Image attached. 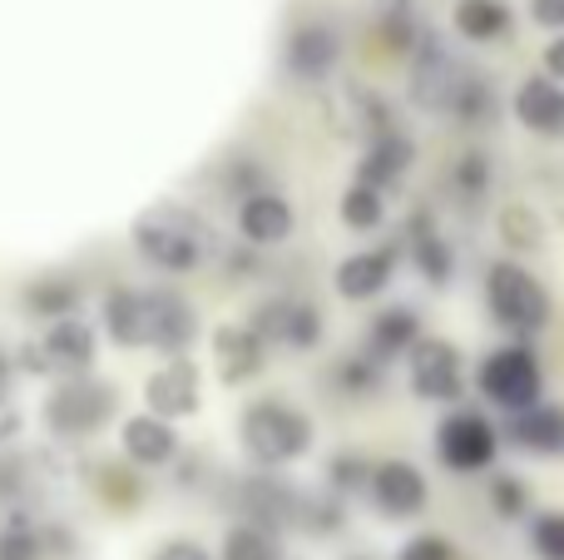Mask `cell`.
Returning a JSON list of instances; mask_svg holds the SVG:
<instances>
[{"instance_id":"1","label":"cell","mask_w":564,"mask_h":560,"mask_svg":"<svg viewBox=\"0 0 564 560\" xmlns=\"http://www.w3.org/2000/svg\"><path fill=\"white\" fill-rule=\"evenodd\" d=\"M129 238H134L139 258L154 263L159 273H194L198 263L214 248V228L204 224V214L184 204H154L129 224Z\"/></svg>"},{"instance_id":"2","label":"cell","mask_w":564,"mask_h":560,"mask_svg":"<svg viewBox=\"0 0 564 560\" xmlns=\"http://www.w3.org/2000/svg\"><path fill=\"white\" fill-rule=\"evenodd\" d=\"M486 308H490V323L500 333H510V343H530L555 317L550 288L525 263H516V258H496L486 268Z\"/></svg>"},{"instance_id":"3","label":"cell","mask_w":564,"mask_h":560,"mask_svg":"<svg viewBox=\"0 0 564 560\" xmlns=\"http://www.w3.org/2000/svg\"><path fill=\"white\" fill-rule=\"evenodd\" d=\"M238 437H243L248 462L263 466V472H278V466H292V462H302V456L312 452L317 427H312V417L302 412V407L268 397V402H253L243 412Z\"/></svg>"},{"instance_id":"4","label":"cell","mask_w":564,"mask_h":560,"mask_svg":"<svg viewBox=\"0 0 564 560\" xmlns=\"http://www.w3.org/2000/svg\"><path fill=\"white\" fill-rule=\"evenodd\" d=\"M476 392L506 417H520V412H530V407H540L545 402V367H540V353L530 343L490 347L476 367Z\"/></svg>"},{"instance_id":"5","label":"cell","mask_w":564,"mask_h":560,"mask_svg":"<svg viewBox=\"0 0 564 560\" xmlns=\"http://www.w3.org/2000/svg\"><path fill=\"white\" fill-rule=\"evenodd\" d=\"M115 407H119V392L109 383H99V377H89V373L65 377V383H55V392L45 397V427L59 442H85V437L105 432Z\"/></svg>"},{"instance_id":"6","label":"cell","mask_w":564,"mask_h":560,"mask_svg":"<svg viewBox=\"0 0 564 560\" xmlns=\"http://www.w3.org/2000/svg\"><path fill=\"white\" fill-rule=\"evenodd\" d=\"M500 456V427L476 407H451L436 422V462L456 476L496 472Z\"/></svg>"},{"instance_id":"7","label":"cell","mask_w":564,"mask_h":560,"mask_svg":"<svg viewBox=\"0 0 564 560\" xmlns=\"http://www.w3.org/2000/svg\"><path fill=\"white\" fill-rule=\"evenodd\" d=\"M95 353H99L95 327H89L85 317H59V323L45 327L40 343L20 347L15 367L30 377H55V383H65V377H85L89 367H95Z\"/></svg>"},{"instance_id":"8","label":"cell","mask_w":564,"mask_h":560,"mask_svg":"<svg viewBox=\"0 0 564 560\" xmlns=\"http://www.w3.org/2000/svg\"><path fill=\"white\" fill-rule=\"evenodd\" d=\"M406 377L421 402L460 407L466 397V367H460V347L451 337H421L406 353Z\"/></svg>"},{"instance_id":"9","label":"cell","mask_w":564,"mask_h":560,"mask_svg":"<svg viewBox=\"0 0 564 560\" xmlns=\"http://www.w3.org/2000/svg\"><path fill=\"white\" fill-rule=\"evenodd\" d=\"M460 79H466V65H460L436 35L421 40L416 55H411V79H406L411 105H416L421 115H446L456 89H460Z\"/></svg>"},{"instance_id":"10","label":"cell","mask_w":564,"mask_h":560,"mask_svg":"<svg viewBox=\"0 0 564 560\" xmlns=\"http://www.w3.org/2000/svg\"><path fill=\"white\" fill-rule=\"evenodd\" d=\"M253 327L268 347H288V353H312L322 343V313L307 298H268L253 308Z\"/></svg>"},{"instance_id":"11","label":"cell","mask_w":564,"mask_h":560,"mask_svg":"<svg viewBox=\"0 0 564 560\" xmlns=\"http://www.w3.org/2000/svg\"><path fill=\"white\" fill-rule=\"evenodd\" d=\"M327 125L337 129L341 139H357V144L367 149L371 139L391 134V129H397V119H391V105L377 95V89L347 79V85H337V89H332V99H327Z\"/></svg>"},{"instance_id":"12","label":"cell","mask_w":564,"mask_h":560,"mask_svg":"<svg viewBox=\"0 0 564 560\" xmlns=\"http://www.w3.org/2000/svg\"><path fill=\"white\" fill-rule=\"evenodd\" d=\"M282 65L297 85H327L341 65V35L327 20H302L292 25L288 45H282Z\"/></svg>"},{"instance_id":"13","label":"cell","mask_w":564,"mask_h":560,"mask_svg":"<svg viewBox=\"0 0 564 560\" xmlns=\"http://www.w3.org/2000/svg\"><path fill=\"white\" fill-rule=\"evenodd\" d=\"M367 496H371V506L381 511V521H416V516L426 511V502H431V482H426V472H421L416 462L391 456V462H377Z\"/></svg>"},{"instance_id":"14","label":"cell","mask_w":564,"mask_h":560,"mask_svg":"<svg viewBox=\"0 0 564 560\" xmlns=\"http://www.w3.org/2000/svg\"><path fill=\"white\" fill-rule=\"evenodd\" d=\"M144 402L154 417L178 422V417H194L204 402V377H198L194 357H169L164 367H154L144 383Z\"/></svg>"},{"instance_id":"15","label":"cell","mask_w":564,"mask_h":560,"mask_svg":"<svg viewBox=\"0 0 564 560\" xmlns=\"http://www.w3.org/2000/svg\"><path fill=\"white\" fill-rule=\"evenodd\" d=\"M401 254L411 258V268H416L431 288H451V278H456V248L441 234L431 208H411L406 234H401Z\"/></svg>"},{"instance_id":"16","label":"cell","mask_w":564,"mask_h":560,"mask_svg":"<svg viewBox=\"0 0 564 560\" xmlns=\"http://www.w3.org/2000/svg\"><path fill=\"white\" fill-rule=\"evenodd\" d=\"M397 268H401V244L357 248V254H347V258L337 263L332 283H337V293L347 298V303H371V298H381V293L391 288Z\"/></svg>"},{"instance_id":"17","label":"cell","mask_w":564,"mask_h":560,"mask_svg":"<svg viewBox=\"0 0 564 560\" xmlns=\"http://www.w3.org/2000/svg\"><path fill=\"white\" fill-rule=\"evenodd\" d=\"M510 115L520 119V129H530L535 139L560 144L564 139V85L550 75H525L510 95Z\"/></svg>"},{"instance_id":"18","label":"cell","mask_w":564,"mask_h":560,"mask_svg":"<svg viewBox=\"0 0 564 560\" xmlns=\"http://www.w3.org/2000/svg\"><path fill=\"white\" fill-rule=\"evenodd\" d=\"M194 337H198L194 303L184 293H174V288H154L149 293V347H159L169 357H184L194 347Z\"/></svg>"},{"instance_id":"19","label":"cell","mask_w":564,"mask_h":560,"mask_svg":"<svg viewBox=\"0 0 564 560\" xmlns=\"http://www.w3.org/2000/svg\"><path fill=\"white\" fill-rule=\"evenodd\" d=\"M268 353H273V347H268L248 323H224V327L214 333V367H218V383H228V387L253 383V377L268 367Z\"/></svg>"},{"instance_id":"20","label":"cell","mask_w":564,"mask_h":560,"mask_svg":"<svg viewBox=\"0 0 564 560\" xmlns=\"http://www.w3.org/2000/svg\"><path fill=\"white\" fill-rule=\"evenodd\" d=\"M238 506H243L248 526H263L273 536L282 526H297V516H302V496L282 476H248L243 492H238Z\"/></svg>"},{"instance_id":"21","label":"cell","mask_w":564,"mask_h":560,"mask_svg":"<svg viewBox=\"0 0 564 560\" xmlns=\"http://www.w3.org/2000/svg\"><path fill=\"white\" fill-rule=\"evenodd\" d=\"M119 446H124L129 466L154 472V466H169L178 456V432H174V422H164V417L134 412V417H124V427H119Z\"/></svg>"},{"instance_id":"22","label":"cell","mask_w":564,"mask_h":560,"mask_svg":"<svg viewBox=\"0 0 564 560\" xmlns=\"http://www.w3.org/2000/svg\"><path fill=\"white\" fill-rule=\"evenodd\" d=\"M411 164H416V139L406 134V129H391V134L371 139L367 149H361L357 159V184H371L387 194L391 184H401V179L411 174Z\"/></svg>"},{"instance_id":"23","label":"cell","mask_w":564,"mask_h":560,"mask_svg":"<svg viewBox=\"0 0 564 560\" xmlns=\"http://www.w3.org/2000/svg\"><path fill=\"white\" fill-rule=\"evenodd\" d=\"M292 224H297V214H292V204L278 194V189H263V194L238 204V234H243V244H253V248L288 244Z\"/></svg>"},{"instance_id":"24","label":"cell","mask_w":564,"mask_h":560,"mask_svg":"<svg viewBox=\"0 0 564 560\" xmlns=\"http://www.w3.org/2000/svg\"><path fill=\"white\" fill-rule=\"evenodd\" d=\"M506 437H510V446H520V452L555 462V456H564V407L540 402L520 417H506Z\"/></svg>"},{"instance_id":"25","label":"cell","mask_w":564,"mask_h":560,"mask_svg":"<svg viewBox=\"0 0 564 560\" xmlns=\"http://www.w3.org/2000/svg\"><path fill=\"white\" fill-rule=\"evenodd\" d=\"M421 337H426L421 333V313L416 308H406V303H397V308H381V313L371 317L367 347H361V353L377 357V363L387 367V363H397V357H406Z\"/></svg>"},{"instance_id":"26","label":"cell","mask_w":564,"mask_h":560,"mask_svg":"<svg viewBox=\"0 0 564 560\" xmlns=\"http://www.w3.org/2000/svg\"><path fill=\"white\" fill-rule=\"evenodd\" d=\"M451 25H456V35L470 40V45H500V40L516 30V10H510L506 0H456Z\"/></svg>"},{"instance_id":"27","label":"cell","mask_w":564,"mask_h":560,"mask_svg":"<svg viewBox=\"0 0 564 560\" xmlns=\"http://www.w3.org/2000/svg\"><path fill=\"white\" fill-rule=\"evenodd\" d=\"M105 333L115 347H149V293L115 288L105 298Z\"/></svg>"},{"instance_id":"28","label":"cell","mask_w":564,"mask_h":560,"mask_svg":"<svg viewBox=\"0 0 564 560\" xmlns=\"http://www.w3.org/2000/svg\"><path fill=\"white\" fill-rule=\"evenodd\" d=\"M79 298H85V288L75 283V278L65 273H45L35 278V283L25 288V313L40 317V323H59V317H79Z\"/></svg>"},{"instance_id":"29","label":"cell","mask_w":564,"mask_h":560,"mask_svg":"<svg viewBox=\"0 0 564 560\" xmlns=\"http://www.w3.org/2000/svg\"><path fill=\"white\" fill-rule=\"evenodd\" d=\"M371 15H377V40L391 55H416V45L426 40L416 20V0H371Z\"/></svg>"},{"instance_id":"30","label":"cell","mask_w":564,"mask_h":560,"mask_svg":"<svg viewBox=\"0 0 564 560\" xmlns=\"http://www.w3.org/2000/svg\"><path fill=\"white\" fill-rule=\"evenodd\" d=\"M446 119H451V125H460V129H486V125H496V119H500V95H496V85H490L486 75H476V69H466V79H460V89H456V99H451Z\"/></svg>"},{"instance_id":"31","label":"cell","mask_w":564,"mask_h":560,"mask_svg":"<svg viewBox=\"0 0 564 560\" xmlns=\"http://www.w3.org/2000/svg\"><path fill=\"white\" fill-rule=\"evenodd\" d=\"M486 502H490V516L506 521V526H520V521L535 516V492H530V482L525 476H516V472H490Z\"/></svg>"},{"instance_id":"32","label":"cell","mask_w":564,"mask_h":560,"mask_svg":"<svg viewBox=\"0 0 564 560\" xmlns=\"http://www.w3.org/2000/svg\"><path fill=\"white\" fill-rule=\"evenodd\" d=\"M446 184L460 204H480V198H490V189H496V164H490L486 149H466V154H456V164L446 169Z\"/></svg>"},{"instance_id":"33","label":"cell","mask_w":564,"mask_h":560,"mask_svg":"<svg viewBox=\"0 0 564 560\" xmlns=\"http://www.w3.org/2000/svg\"><path fill=\"white\" fill-rule=\"evenodd\" d=\"M381 383H387V367L367 353H347L337 367H332V387H337L347 402H367V397H377Z\"/></svg>"},{"instance_id":"34","label":"cell","mask_w":564,"mask_h":560,"mask_svg":"<svg viewBox=\"0 0 564 560\" xmlns=\"http://www.w3.org/2000/svg\"><path fill=\"white\" fill-rule=\"evenodd\" d=\"M337 214H341V224H347L351 234H377V228L387 224V194L351 179L347 194H341V204H337Z\"/></svg>"},{"instance_id":"35","label":"cell","mask_w":564,"mask_h":560,"mask_svg":"<svg viewBox=\"0 0 564 560\" xmlns=\"http://www.w3.org/2000/svg\"><path fill=\"white\" fill-rule=\"evenodd\" d=\"M45 531L25 511H10L0 526V560H45Z\"/></svg>"},{"instance_id":"36","label":"cell","mask_w":564,"mask_h":560,"mask_svg":"<svg viewBox=\"0 0 564 560\" xmlns=\"http://www.w3.org/2000/svg\"><path fill=\"white\" fill-rule=\"evenodd\" d=\"M95 486H99V496H105L115 511H134V506L144 502V476H139V466L105 462L99 466V476H95Z\"/></svg>"},{"instance_id":"37","label":"cell","mask_w":564,"mask_h":560,"mask_svg":"<svg viewBox=\"0 0 564 560\" xmlns=\"http://www.w3.org/2000/svg\"><path fill=\"white\" fill-rule=\"evenodd\" d=\"M496 228H500V238H506V248H516V254H535V248L545 244V224H540V214L530 204L500 208Z\"/></svg>"},{"instance_id":"38","label":"cell","mask_w":564,"mask_h":560,"mask_svg":"<svg viewBox=\"0 0 564 560\" xmlns=\"http://www.w3.org/2000/svg\"><path fill=\"white\" fill-rule=\"evenodd\" d=\"M371 472H377V462H367L361 452H337L327 462V492H337L341 502L371 492Z\"/></svg>"},{"instance_id":"39","label":"cell","mask_w":564,"mask_h":560,"mask_svg":"<svg viewBox=\"0 0 564 560\" xmlns=\"http://www.w3.org/2000/svg\"><path fill=\"white\" fill-rule=\"evenodd\" d=\"M218 560H278V536L263 531V526L238 521V526H228Z\"/></svg>"},{"instance_id":"40","label":"cell","mask_w":564,"mask_h":560,"mask_svg":"<svg viewBox=\"0 0 564 560\" xmlns=\"http://www.w3.org/2000/svg\"><path fill=\"white\" fill-rule=\"evenodd\" d=\"M302 531L312 536H337L347 526V502L337 492H317V496H302V516H297Z\"/></svg>"},{"instance_id":"41","label":"cell","mask_w":564,"mask_h":560,"mask_svg":"<svg viewBox=\"0 0 564 560\" xmlns=\"http://www.w3.org/2000/svg\"><path fill=\"white\" fill-rule=\"evenodd\" d=\"M525 541L535 560H564V511H535L525 526Z\"/></svg>"},{"instance_id":"42","label":"cell","mask_w":564,"mask_h":560,"mask_svg":"<svg viewBox=\"0 0 564 560\" xmlns=\"http://www.w3.org/2000/svg\"><path fill=\"white\" fill-rule=\"evenodd\" d=\"M456 541L451 536H441V531H421V536H411V541H401V551L397 560H456Z\"/></svg>"},{"instance_id":"43","label":"cell","mask_w":564,"mask_h":560,"mask_svg":"<svg viewBox=\"0 0 564 560\" xmlns=\"http://www.w3.org/2000/svg\"><path fill=\"white\" fill-rule=\"evenodd\" d=\"M224 273H228V283H248V278L258 273V248L253 244L228 248V254H224Z\"/></svg>"},{"instance_id":"44","label":"cell","mask_w":564,"mask_h":560,"mask_svg":"<svg viewBox=\"0 0 564 560\" xmlns=\"http://www.w3.org/2000/svg\"><path fill=\"white\" fill-rule=\"evenodd\" d=\"M530 20H535L540 30H564V0H530Z\"/></svg>"},{"instance_id":"45","label":"cell","mask_w":564,"mask_h":560,"mask_svg":"<svg viewBox=\"0 0 564 560\" xmlns=\"http://www.w3.org/2000/svg\"><path fill=\"white\" fill-rule=\"evenodd\" d=\"M154 560H218V556H208V546L198 541H169L154 551Z\"/></svg>"},{"instance_id":"46","label":"cell","mask_w":564,"mask_h":560,"mask_svg":"<svg viewBox=\"0 0 564 560\" xmlns=\"http://www.w3.org/2000/svg\"><path fill=\"white\" fill-rule=\"evenodd\" d=\"M20 472H25L20 462H0V506L15 502V496L25 492V476H20Z\"/></svg>"},{"instance_id":"47","label":"cell","mask_w":564,"mask_h":560,"mask_svg":"<svg viewBox=\"0 0 564 560\" xmlns=\"http://www.w3.org/2000/svg\"><path fill=\"white\" fill-rule=\"evenodd\" d=\"M545 75H550V79H560V85H564V30H560V35L545 45Z\"/></svg>"},{"instance_id":"48","label":"cell","mask_w":564,"mask_h":560,"mask_svg":"<svg viewBox=\"0 0 564 560\" xmlns=\"http://www.w3.org/2000/svg\"><path fill=\"white\" fill-rule=\"evenodd\" d=\"M20 422H25V417H20V407H15V402L0 407V446H6L10 437H20Z\"/></svg>"},{"instance_id":"49","label":"cell","mask_w":564,"mask_h":560,"mask_svg":"<svg viewBox=\"0 0 564 560\" xmlns=\"http://www.w3.org/2000/svg\"><path fill=\"white\" fill-rule=\"evenodd\" d=\"M15 402V363L10 357H0V407Z\"/></svg>"},{"instance_id":"50","label":"cell","mask_w":564,"mask_h":560,"mask_svg":"<svg viewBox=\"0 0 564 560\" xmlns=\"http://www.w3.org/2000/svg\"><path fill=\"white\" fill-rule=\"evenodd\" d=\"M341 560H371V556H361V551H357V556H341Z\"/></svg>"}]
</instances>
